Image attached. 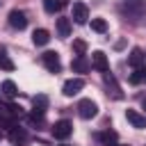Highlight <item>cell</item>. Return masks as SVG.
Segmentation results:
<instances>
[{
	"label": "cell",
	"mask_w": 146,
	"mask_h": 146,
	"mask_svg": "<svg viewBox=\"0 0 146 146\" xmlns=\"http://www.w3.org/2000/svg\"><path fill=\"white\" fill-rule=\"evenodd\" d=\"M121 11H123L125 18L137 23L139 18L146 16V0H123L121 2Z\"/></svg>",
	"instance_id": "cell-1"
},
{
	"label": "cell",
	"mask_w": 146,
	"mask_h": 146,
	"mask_svg": "<svg viewBox=\"0 0 146 146\" xmlns=\"http://www.w3.org/2000/svg\"><path fill=\"white\" fill-rule=\"evenodd\" d=\"M46 110H48V96H46V94H36V96L32 98V114H30V119L41 123Z\"/></svg>",
	"instance_id": "cell-2"
},
{
	"label": "cell",
	"mask_w": 146,
	"mask_h": 146,
	"mask_svg": "<svg viewBox=\"0 0 146 146\" xmlns=\"http://www.w3.org/2000/svg\"><path fill=\"white\" fill-rule=\"evenodd\" d=\"M96 114H98V105H96L91 98H82V100L78 103V116H80V119L89 121V119H94Z\"/></svg>",
	"instance_id": "cell-3"
},
{
	"label": "cell",
	"mask_w": 146,
	"mask_h": 146,
	"mask_svg": "<svg viewBox=\"0 0 146 146\" xmlns=\"http://www.w3.org/2000/svg\"><path fill=\"white\" fill-rule=\"evenodd\" d=\"M50 130H52V137L55 139H68L73 135V123L66 121V119H62V121H55V125Z\"/></svg>",
	"instance_id": "cell-4"
},
{
	"label": "cell",
	"mask_w": 146,
	"mask_h": 146,
	"mask_svg": "<svg viewBox=\"0 0 146 146\" xmlns=\"http://www.w3.org/2000/svg\"><path fill=\"white\" fill-rule=\"evenodd\" d=\"M103 80H105V87H107V96H112L114 100H121V98H123V91H121L116 78H114L112 73H103Z\"/></svg>",
	"instance_id": "cell-5"
},
{
	"label": "cell",
	"mask_w": 146,
	"mask_h": 146,
	"mask_svg": "<svg viewBox=\"0 0 146 146\" xmlns=\"http://www.w3.org/2000/svg\"><path fill=\"white\" fill-rule=\"evenodd\" d=\"M41 62H43V66H46L50 73H59V71H62V62H59V55H57V52H52V50L43 52V55H41Z\"/></svg>",
	"instance_id": "cell-6"
},
{
	"label": "cell",
	"mask_w": 146,
	"mask_h": 146,
	"mask_svg": "<svg viewBox=\"0 0 146 146\" xmlns=\"http://www.w3.org/2000/svg\"><path fill=\"white\" fill-rule=\"evenodd\" d=\"M71 18L75 21V23H87V18H89V9H87V5L84 2H73V7H71Z\"/></svg>",
	"instance_id": "cell-7"
},
{
	"label": "cell",
	"mask_w": 146,
	"mask_h": 146,
	"mask_svg": "<svg viewBox=\"0 0 146 146\" xmlns=\"http://www.w3.org/2000/svg\"><path fill=\"white\" fill-rule=\"evenodd\" d=\"M9 25H11L14 30H25V27H27V16H25V11L11 9V11H9Z\"/></svg>",
	"instance_id": "cell-8"
},
{
	"label": "cell",
	"mask_w": 146,
	"mask_h": 146,
	"mask_svg": "<svg viewBox=\"0 0 146 146\" xmlns=\"http://www.w3.org/2000/svg\"><path fill=\"white\" fill-rule=\"evenodd\" d=\"M91 66H94L96 71H100V73H107V71H110L107 55H105L103 50H96V52H91Z\"/></svg>",
	"instance_id": "cell-9"
},
{
	"label": "cell",
	"mask_w": 146,
	"mask_h": 146,
	"mask_svg": "<svg viewBox=\"0 0 146 146\" xmlns=\"http://www.w3.org/2000/svg\"><path fill=\"white\" fill-rule=\"evenodd\" d=\"M84 89V80L82 78H71V80H66L64 82V96H75V94H80Z\"/></svg>",
	"instance_id": "cell-10"
},
{
	"label": "cell",
	"mask_w": 146,
	"mask_h": 146,
	"mask_svg": "<svg viewBox=\"0 0 146 146\" xmlns=\"http://www.w3.org/2000/svg\"><path fill=\"white\" fill-rule=\"evenodd\" d=\"M71 68H73L75 73H87V71L91 68V62H89L84 55H75V59L71 62Z\"/></svg>",
	"instance_id": "cell-11"
},
{
	"label": "cell",
	"mask_w": 146,
	"mask_h": 146,
	"mask_svg": "<svg viewBox=\"0 0 146 146\" xmlns=\"http://www.w3.org/2000/svg\"><path fill=\"white\" fill-rule=\"evenodd\" d=\"M125 119H128V123H132L135 128H146V116L139 114L137 110H125Z\"/></svg>",
	"instance_id": "cell-12"
},
{
	"label": "cell",
	"mask_w": 146,
	"mask_h": 146,
	"mask_svg": "<svg viewBox=\"0 0 146 146\" xmlns=\"http://www.w3.org/2000/svg\"><path fill=\"white\" fill-rule=\"evenodd\" d=\"M128 64H130L132 68L144 66V50H141V48H132L130 55H128Z\"/></svg>",
	"instance_id": "cell-13"
},
{
	"label": "cell",
	"mask_w": 146,
	"mask_h": 146,
	"mask_svg": "<svg viewBox=\"0 0 146 146\" xmlns=\"http://www.w3.org/2000/svg\"><path fill=\"white\" fill-rule=\"evenodd\" d=\"M32 41H34V46H46V43L50 41V32L43 30V27L34 30V32H32Z\"/></svg>",
	"instance_id": "cell-14"
},
{
	"label": "cell",
	"mask_w": 146,
	"mask_h": 146,
	"mask_svg": "<svg viewBox=\"0 0 146 146\" xmlns=\"http://www.w3.org/2000/svg\"><path fill=\"white\" fill-rule=\"evenodd\" d=\"M9 139H11L14 144H23V141L27 139V132H25V128H21V125H14V128L9 130Z\"/></svg>",
	"instance_id": "cell-15"
},
{
	"label": "cell",
	"mask_w": 146,
	"mask_h": 146,
	"mask_svg": "<svg viewBox=\"0 0 146 146\" xmlns=\"http://www.w3.org/2000/svg\"><path fill=\"white\" fill-rule=\"evenodd\" d=\"M64 5H66V0H43V9H46L48 14H57V11H62Z\"/></svg>",
	"instance_id": "cell-16"
},
{
	"label": "cell",
	"mask_w": 146,
	"mask_h": 146,
	"mask_svg": "<svg viewBox=\"0 0 146 146\" xmlns=\"http://www.w3.org/2000/svg\"><path fill=\"white\" fill-rule=\"evenodd\" d=\"M0 91H2L7 98H16V96H18V87H16L11 80H5V82H2V87H0Z\"/></svg>",
	"instance_id": "cell-17"
},
{
	"label": "cell",
	"mask_w": 146,
	"mask_h": 146,
	"mask_svg": "<svg viewBox=\"0 0 146 146\" xmlns=\"http://www.w3.org/2000/svg\"><path fill=\"white\" fill-rule=\"evenodd\" d=\"M130 82L132 84H146V66H139V68H135L132 73H130Z\"/></svg>",
	"instance_id": "cell-18"
},
{
	"label": "cell",
	"mask_w": 146,
	"mask_h": 146,
	"mask_svg": "<svg viewBox=\"0 0 146 146\" xmlns=\"http://www.w3.org/2000/svg\"><path fill=\"white\" fill-rule=\"evenodd\" d=\"M57 34L59 36H68L71 34V21L68 18H57Z\"/></svg>",
	"instance_id": "cell-19"
},
{
	"label": "cell",
	"mask_w": 146,
	"mask_h": 146,
	"mask_svg": "<svg viewBox=\"0 0 146 146\" xmlns=\"http://www.w3.org/2000/svg\"><path fill=\"white\" fill-rule=\"evenodd\" d=\"M0 68H2V71H14V68H16V64L5 55V48H2V46H0Z\"/></svg>",
	"instance_id": "cell-20"
},
{
	"label": "cell",
	"mask_w": 146,
	"mask_h": 146,
	"mask_svg": "<svg viewBox=\"0 0 146 146\" xmlns=\"http://www.w3.org/2000/svg\"><path fill=\"white\" fill-rule=\"evenodd\" d=\"M91 30L94 32H107V21L105 18H91Z\"/></svg>",
	"instance_id": "cell-21"
},
{
	"label": "cell",
	"mask_w": 146,
	"mask_h": 146,
	"mask_svg": "<svg viewBox=\"0 0 146 146\" xmlns=\"http://www.w3.org/2000/svg\"><path fill=\"white\" fill-rule=\"evenodd\" d=\"M73 50H75V55H84V52H87V43H84L82 39H75V41H73Z\"/></svg>",
	"instance_id": "cell-22"
},
{
	"label": "cell",
	"mask_w": 146,
	"mask_h": 146,
	"mask_svg": "<svg viewBox=\"0 0 146 146\" xmlns=\"http://www.w3.org/2000/svg\"><path fill=\"white\" fill-rule=\"evenodd\" d=\"M98 139H103L107 146H112L116 141V132H103V135H98Z\"/></svg>",
	"instance_id": "cell-23"
},
{
	"label": "cell",
	"mask_w": 146,
	"mask_h": 146,
	"mask_svg": "<svg viewBox=\"0 0 146 146\" xmlns=\"http://www.w3.org/2000/svg\"><path fill=\"white\" fill-rule=\"evenodd\" d=\"M141 110H144V112H146V98H144V100H141Z\"/></svg>",
	"instance_id": "cell-24"
},
{
	"label": "cell",
	"mask_w": 146,
	"mask_h": 146,
	"mask_svg": "<svg viewBox=\"0 0 146 146\" xmlns=\"http://www.w3.org/2000/svg\"><path fill=\"white\" fill-rule=\"evenodd\" d=\"M112 146H123V144H112Z\"/></svg>",
	"instance_id": "cell-25"
},
{
	"label": "cell",
	"mask_w": 146,
	"mask_h": 146,
	"mask_svg": "<svg viewBox=\"0 0 146 146\" xmlns=\"http://www.w3.org/2000/svg\"><path fill=\"white\" fill-rule=\"evenodd\" d=\"M0 5H2V0H0Z\"/></svg>",
	"instance_id": "cell-26"
},
{
	"label": "cell",
	"mask_w": 146,
	"mask_h": 146,
	"mask_svg": "<svg viewBox=\"0 0 146 146\" xmlns=\"http://www.w3.org/2000/svg\"><path fill=\"white\" fill-rule=\"evenodd\" d=\"M0 94H2V91H0Z\"/></svg>",
	"instance_id": "cell-27"
}]
</instances>
